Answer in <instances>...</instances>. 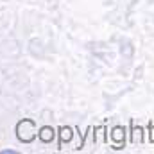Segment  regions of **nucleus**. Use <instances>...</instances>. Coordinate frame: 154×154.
<instances>
[{"instance_id": "obj_1", "label": "nucleus", "mask_w": 154, "mask_h": 154, "mask_svg": "<svg viewBox=\"0 0 154 154\" xmlns=\"http://www.w3.org/2000/svg\"><path fill=\"white\" fill-rule=\"evenodd\" d=\"M16 136L20 142L23 143H31L36 136H38V129H36V124L29 118H23L16 124Z\"/></svg>"}, {"instance_id": "obj_2", "label": "nucleus", "mask_w": 154, "mask_h": 154, "mask_svg": "<svg viewBox=\"0 0 154 154\" xmlns=\"http://www.w3.org/2000/svg\"><path fill=\"white\" fill-rule=\"evenodd\" d=\"M38 138L43 142V143H48V142H52V138H54V129H52V127H48V125L41 127V129L38 131Z\"/></svg>"}, {"instance_id": "obj_3", "label": "nucleus", "mask_w": 154, "mask_h": 154, "mask_svg": "<svg viewBox=\"0 0 154 154\" xmlns=\"http://www.w3.org/2000/svg\"><path fill=\"white\" fill-rule=\"evenodd\" d=\"M70 138H72V131H70L68 127H66V129L63 127V129H61V143H65V142H68Z\"/></svg>"}, {"instance_id": "obj_4", "label": "nucleus", "mask_w": 154, "mask_h": 154, "mask_svg": "<svg viewBox=\"0 0 154 154\" xmlns=\"http://www.w3.org/2000/svg\"><path fill=\"white\" fill-rule=\"evenodd\" d=\"M2 154H14L13 149H5V151H2Z\"/></svg>"}]
</instances>
